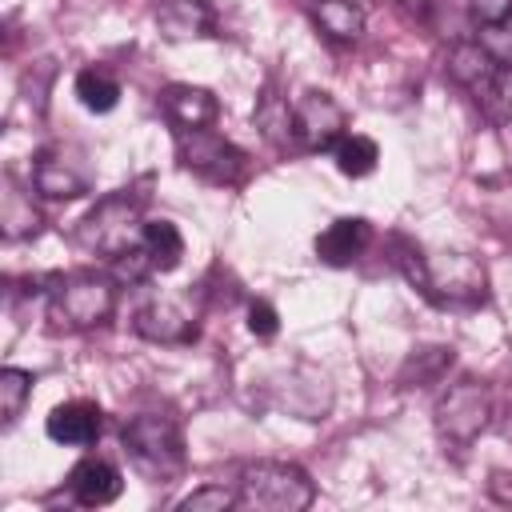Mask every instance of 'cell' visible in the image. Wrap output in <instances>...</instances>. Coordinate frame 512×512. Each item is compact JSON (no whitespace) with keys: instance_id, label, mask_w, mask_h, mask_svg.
Segmentation results:
<instances>
[{"instance_id":"cell-1","label":"cell","mask_w":512,"mask_h":512,"mask_svg":"<svg viewBox=\"0 0 512 512\" xmlns=\"http://www.w3.org/2000/svg\"><path fill=\"white\" fill-rule=\"evenodd\" d=\"M396 264L408 276L420 296H428L436 308H480L488 300V272L464 252H432L404 236H392Z\"/></svg>"},{"instance_id":"cell-2","label":"cell","mask_w":512,"mask_h":512,"mask_svg":"<svg viewBox=\"0 0 512 512\" xmlns=\"http://www.w3.org/2000/svg\"><path fill=\"white\" fill-rule=\"evenodd\" d=\"M124 452L132 460V468L148 480V484H172L184 476L188 468V452H184V432L172 416L160 412H140L124 424L120 432Z\"/></svg>"},{"instance_id":"cell-3","label":"cell","mask_w":512,"mask_h":512,"mask_svg":"<svg viewBox=\"0 0 512 512\" xmlns=\"http://www.w3.org/2000/svg\"><path fill=\"white\" fill-rule=\"evenodd\" d=\"M316 500V488L304 468L288 460H256L240 472L236 508L248 512H304Z\"/></svg>"},{"instance_id":"cell-4","label":"cell","mask_w":512,"mask_h":512,"mask_svg":"<svg viewBox=\"0 0 512 512\" xmlns=\"http://www.w3.org/2000/svg\"><path fill=\"white\" fill-rule=\"evenodd\" d=\"M112 312H116V284L108 276L72 272L48 288V320L64 332L96 328V324L112 320Z\"/></svg>"},{"instance_id":"cell-5","label":"cell","mask_w":512,"mask_h":512,"mask_svg":"<svg viewBox=\"0 0 512 512\" xmlns=\"http://www.w3.org/2000/svg\"><path fill=\"white\" fill-rule=\"evenodd\" d=\"M140 232H144V220H140V200L128 196V192H116V196H104L84 220H80V244L116 260L124 252H132L140 244Z\"/></svg>"},{"instance_id":"cell-6","label":"cell","mask_w":512,"mask_h":512,"mask_svg":"<svg viewBox=\"0 0 512 512\" xmlns=\"http://www.w3.org/2000/svg\"><path fill=\"white\" fill-rule=\"evenodd\" d=\"M492 408H496V396L488 392V384H480L472 376L448 384V392L436 400V432H440V440H448L456 448H468L488 428Z\"/></svg>"},{"instance_id":"cell-7","label":"cell","mask_w":512,"mask_h":512,"mask_svg":"<svg viewBox=\"0 0 512 512\" xmlns=\"http://www.w3.org/2000/svg\"><path fill=\"white\" fill-rule=\"evenodd\" d=\"M348 112L332 100V92H320V88H308L296 96L292 104V144L304 148V152H328L336 148L348 132Z\"/></svg>"},{"instance_id":"cell-8","label":"cell","mask_w":512,"mask_h":512,"mask_svg":"<svg viewBox=\"0 0 512 512\" xmlns=\"http://www.w3.org/2000/svg\"><path fill=\"white\" fill-rule=\"evenodd\" d=\"M180 144V164L196 176H204L208 184H240L248 172V156L240 148H232L224 136H216L212 128L200 132H176Z\"/></svg>"},{"instance_id":"cell-9","label":"cell","mask_w":512,"mask_h":512,"mask_svg":"<svg viewBox=\"0 0 512 512\" xmlns=\"http://www.w3.org/2000/svg\"><path fill=\"white\" fill-rule=\"evenodd\" d=\"M132 328L156 344H184L196 336V312H188L180 300L172 296H152L148 304L136 308Z\"/></svg>"},{"instance_id":"cell-10","label":"cell","mask_w":512,"mask_h":512,"mask_svg":"<svg viewBox=\"0 0 512 512\" xmlns=\"http://www.w3.org/2000/svg\"><path fill=\"white\" fill-rule=\"evenodd\" d=\"M32 188L48 200H76L88 192V172L64 148H44L32 164Z\"/></svg>"},{"instance_id":"cell-11","label":"cell","mask_w":512,"mask_h":512,"mask_svg":"<svg viewBox=\"0 0 512 512\" xmlns=\"http://www.w3.org/2000/svg\"><path fill=\"white\" fill-rule=\"evenodd\" d=\"M468 20L476 28V44L500 68H512V0H468Z\"/></svg>"},{"instance_id":"cell-12","label":"cell","mask_w":512,"mask_h":512,"mask_svg":"<svg viewBox=\"0 0 512 512\" xmlns=\"http://www.w3.org/2000/svg\"><path fill=\"white\" fill-rule=\"evenodd\" d=\"M160 112L168 116V124L176 132H200V128H212L216 124V96L208 88H196V84H168L160 88Z\"/></svg>"},{"instance_id":"cell-13","label":"cell","mask_w":512,"mask_h":512,"mask_svg":"<svg viewBox=\"0 0 512 512\" xmlns=\"http://www.w3.org/2000/svg\"><path fill=\"white\" fill-rule=\"evenodd\" d=\"M368 244H372V224L364 216H340L316 236V256L332 268H348L352 260L364 256Z\"/></svg>"},{"instance_id":"cell-14","label":"cell","mask_w":512,"mask_h":512,"mask_svg":"<svg viewBox=\"0 0 512 512\" xmlns=\"http://www.w3.org/2000/svg\"><path fill=\"white\" fill-rule=\"evenodd\" d=\"M48 436L56 440V444H72V448H84V444H92L96 436H100V428H104V416H100V408L92 404V400H64V404H56L52 412H48Z\"/></svg>"},{"instance_id":"cell-15","label":"cell","mask_w":512,"mask_h":512,"mask_svg":"<svg viewBox=\"0 0 512 512\" xmlns=\"http://www.w3.org/2000/svg\"><path fill=\"white\" fill-rule=\"evenodd\" d=\"M120 488H124L120 472L108 460H96V456L80 460L72 468V476H68V492H72V500L80 508H104V504H112L120 496Z\"/></svg>"},{"instance_id":"cell-16","label":"cell","mask_w":512,"mask_h":512,"mask_svg":"<svg viewBox=\"0 0 512 512\" xmlns=\"http://www.w3.org/2000/svg\"><path fill=\"white\" fill-rule=\"evenodd\" d=\"M156 28L168 40H196L216 32V12L204 0H160L156 4Z\"/></svg>"},{"instance_id":"cell-17","label":"cell","mask_w":512,"mask_h":512,"mask_svg":"<svg viewBox=\"0 0 512 512\" xmlns=\"http://www.w3.org/2000/svg\"><path fill=\"white\" fill-rule=\"evenodd\" d=\"M448 72L484 104L492 96V84L500 76V64L480 48V44H456L452 48V60H448Z\"/></svg>"},{"instance_id":"cell-18","label":"cell","mask_w":512,"mask_h":512,"mask_svg":"<svg viewBox=\"0 0 512 512\" xmlns=\"http://www.w3.org/2000/svg\"><path fill=\"white\" fill-rule=\"evenodd\" d=\"M312 20H316V28H320L328 40H336V44H352V40H360V32H364V12H360V4H352V0H316V4H312Z\"/></svg>"},{"instance_id":"cell-19","label":"cell","mask_w":512,"mask_h":512,"mask_svg":"<svg viewBox=\"0 0 512 512\" xmlns=\"http://www.w3.org/2000/svg\"><path fill=\"white\" fill-rule=\"evenodd\" d=\"M140 248L152 264V272H172L184 256V236L172 220H144V232H140Z\"/></svg>"},{"instance_id":"cell-20","label":"cell","mask_w":512,"mask_h":512,"mask_svg":"<svg viewBox=\"0 0 512 512\" xmlns=\"http://www.w3.org/2000/svg\"><path fill=\"white\" fill-rule=\"evenodd\" d=\"M76 96L88 112H112L120 100V80L108 68H80L76 76Z\"/></svg>"},{"instance_id":"cell-21","label":"cell","mask_w":512,"mask_h":512,"mask_svg":"<svg viewBox=\"0 0 512 512\" xmlns=\"http://www.w3.org/2000/svg\"><path fill=\"white\" fill-rule=\"evenodd\" d=\"M336 168L344 172V176H368L372 168H376V160H380V148H376V140H368V136H360V132H352V136H344L336 148Z\"/></svg>"},{"instance_id":"cell-22","label":"cell","mask_w":512,"mask_h":512,"mask_svg":"<svg viewBox=\"0 0 512 512\" xmlns=\"http://www.w3.org/2000/svg\"><path fill=\"white\" fill-rule=\"evenodd\" d=\"M0 220H4V236H8V240L32 236V232L40 228V212L32 208V200H28L16 184H8V192H4V212H0Z\"/></svg>"},{"instance_id":"cell-23","label":"cell","mask_w":512,"mask_h":512,"mask_svg":"<svg viewBox=\"0 0 512 512\" xmlns=\"http://www.w3.org/2000/svg\"><path fill=\"white\" fill-rule=\"evenodd\" d=\"M32 372H24V368H0V416H4V424H16L20 420V412H24V404H28V396H32Z\"/></svg>"},{"instance_id":"cell-24","label":"cell","mask_w":512,"mask_h":512,"mask_svg":"<svg viewBox=\"0 0 512 512\" xmlns=\"http://www.w3.org/2000/svg\"><path fill=\"white\" fill-rule=\"evenodd\" d=\"M452 364V348H444V344H436V348H420L416 356H408V364H404V372H400V384H408L412 376H416V384H432V380H440V372Z\"/></svg>"},{"instance_id":"cell-25","label":"cell","mask_w":512,"mask_h":512,"mask_svg":"<svg viewBox=\"0 0 512 512\" xmlns=\"http://www.w3.org/2000/svg\"><path fill=\"white\" fill-rule=\"evenodd\" d=\"M180 512H224V508H236V492H228L224 484H204L196 492H188L184 500H176Z\"/></svg>"},{"instance_id":"cell-26","label":"cell","mask_w":512,"mask_h":512,"mask_svg":"<svg viewBox=\"0 0 512 512\" xmlns=\"http://www.w3.org/2000/svg\"><path fill=\"white\" fill-rule=\"evenodd\" d=\"M248 328H252V336L272 340V336L280 332V316H276V308H272L268 300H252V304H248Z\"/></svg>"},{"instance_id":"cell-27","label":"cell","mask_w":512,"mask_h":512,"mask_svg":"<svg viewBox=\"0 0 512 512\" xmlns=\"http://www.w3.org/2000/svg\"><path fill=\"white\" fill-rule=\"evenodd\" d=\"M492 416H500V432H504V440H512V384H508V392L496 400Z\"/></svg>"},{"instance_id":"cell-28","label":"cell","mask_w":512,"mask_h":512,"mask_svg":"<svg viewBox=\"0 0 512 512\" xmlns=\"http://www.w3.org/2000/svg\"><path fill=\"white\" fill-rule=\"evenodd\" d=\"M396 8H404V16H412V20H428V12H432L428 0H396Z\"/></svg>"}]
</instances>
